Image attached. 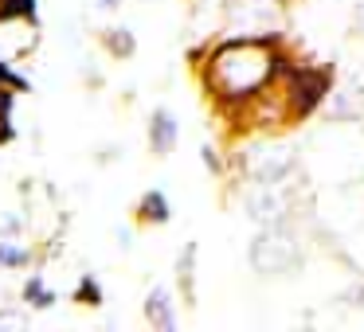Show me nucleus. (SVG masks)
Returning <instances> with one entry per match:
<instances>
[{
  "mask_svg": "<svg viewBox=\"0 0 364 332\" xmlns=\"http://www.w3.org/2000/svg\"><path fill=\"white\" fill-rule=\"evenodd\" d=\"M24 297H28V301H36V309H48L51 301H55V297H51L48 289H43V282H40V277H32V282H28Z\"/></svg>",
  "mask_w": 364,
  "mask_h": 332,
  "instance_id": "ddd939ff",
  "label": "nucleus"
},
{
  "mask_svg": "<svg viewBox=\"0 0 364 332\" xmlns=\"http://www.w3.org/2000/svg\"><path fill=\"white\" fill-rule=\"evenodd\" d=\"M301 258H306V238H301L298 219H278L255 227V238L247 246V262H251L255 274L282 277L290 270H298Z\"/></svg>",
  "mask_w": 364,
  "mask_h": 332,
  "instance_id": "7ed1b4c3",
  "label": "nucleus"
},
{
  "mask_svg": "<svg viewBox=\"0 0 364 332\" xmlns=\"http://www.w3.org/2000/svg\"><path fill=\"white\" fill-rule=\"evenodd\" d=\"M290 20L286 0H223L220 35H282Z\"/></svg>",
  "mask_w": 364,
  "mask_h": 332,
  "instance_id": "20e7f679",
  "label": "nucleus"
},
{
  "mask_svg": "<svg viewBox=\"0 0 364 332\" xmlns=\"http://www.w3.org/2000/svg\"><path fill=\"white\" fill-rule=\"evenodd\" d=\"M102 48H106V55H114V59H129L137 51V35L129 32V28H106Z\"/></svg>",
  "mask_w": 364,
  "mask_h": 332,
  "instance_id": "9d476101",
  "label": "nucleus"
},
{
  "mask_svg": "<svg viewBox=\"0 0 364 332\" xmlns=\"http://www.w3.org/2000/svg\"><path fill=\"white\" fill-rule=\"evenodd\" d=\"M200 160H204V168L212 176H223L228 172V160L220 157V149H215V145H200Z\"/></svg>",
  "mask_w": 364,
  "mask_h": 332,
  "instance_id": "f8f14e48",
  "label": "nucleus"
},
{
  "mask_svg": "<svg viewBox=\"0 0 364 332\" xmlns=\"http://www.w3.org/2000/svg\"><path fill=\"white\" fill-rule=\"evenodd\" d=\"M321 118L333 126H360L364 121V87L360 82H337L333 94L325 98Z\"/></svg>",
  "mask_w": 364,
  "mask_h": 332,
  "instance_id": "39448f33",
  "label": "nucleus"
},
{
  "mask_svg": "<svg viewBox=\"0 0 364 332\" xmlns=\"http://www.w3.org/2000/svg\"><path fill=\"white\" fill-rule=\"evenodd\" d=\"M145 321L153 324V328L168 332L181 324V313H176V293L168 289V285H153L149 293H145V305H141Z\"/></svg>",
  "mask_w": 364,
  "mask_h": 332,
  "instance_id": "0eeeda50",
  "label": "nucleus"
},
{
  "mask_svg": "<svg viewBox=\"0 0 364 332\" xmlns=\"http://www.w3.org/2000/svg\"><path fill=\"white\" fill-rule=\"evenodd\" d=\"M278 87H282V98H286V106H290V114H294V126H301V121H309V118L321 114L325 98L333 94V87H337V67L321 63V59L298 55L282 71Z\"/></svg>",
  "mask_w": 364,
  "mask_h": 332,
  "instance_id": "f03ea898",
  "label": "nucleus"
},
{
  "mask_svg": "<svg viewBox=\"0 0 364 332\" xmlns=\"http://www.w3.org/2000/svg\"><path fill=\"white\" fill-rule=\"evenodd\" d=\"M0 266H9V270L28 266V250L24 246H12V243H0Z\"/></svg>",
  "mask_w": 364,
  "mask_h": 332,
  "instance_id": "9b49d317",
  "label": "nucleus"
},
{
  "mask_svg": "<svg viewBox=\"0 0 364 332\" xmlns=\"http://www.w3.org/2000/svg\"><path fill=\"white\" fill-rule=\"evenodd\" d=\"M98 9H106V12H114V9H122V0H95Z\"/></svg>",
  "mask_w": 364,
  "mask_h": 332,
  "instance_id": "4468645a",
  "label": "nucleus"
},
{
  "mask_svg": "<svg viewBox=\"0 0 364 332\" xmlns=\"http://www.w3.org/2000/svg\"><path fill=\"white\" fill-rule=\"evenodd\" d=\"M145 141H149V149L157 153V157H168V153L181 145V121H176V114L165 110V106H157V110L149 114V126H145Z\"/></svg>",
  "mask_w": 364,
  "mask_h": 332,
  "instance_id": "423d86ee",
  "label": "nucleus"
},
{
  "mask_svg": "<svg viewBox=\"0 0 364 332\" xmlns=\"http://www.w3.org/2000/svg\"><path fill=\"white\" fill-rule=\"evenodd\" d=\"M196 254H200V246L188 243L181 250V258H176V282H181L184 301H196Z\"/></svg>",
  "mask_w": 364,
  "mask_h": 332,
  "instance_id": "1a4fd4ad",
  "label": "nucleus"
},
{
  "mask_svg": "<svg viewBox=\"0 0 364 332\" xmlns=\"http://www.w3.org/2000/svg\"><path fill=\"white\" fill-rule=\"evenodd\" d=\"M168 219H173V204H168L165 192L153 188L137 199V223H145V227H165Z\"/></svg>",
  "mask_w": 364,
  "mask_h": 332,
  "instance_id": "6e6552de",
  "label": "nucleus"
},
{
  "mask_svg": "<svg viewBox=\"0 0 364 332\" xmlns=\"http://www.w3.org/2000/svg\"><path fill=\"white\" fill-rule=\"evenodd\" d=\"M290 35H215L212 43L192 51L200 87L220 118H235L251 98H259L267 87L282 79V71L294 63Z\"/></svg>",
  "mask_w": 364,
  "mask_h": 332,
  "instance_id": "f257e3e1",
  "label": "nucleus"
}]
</instances>
